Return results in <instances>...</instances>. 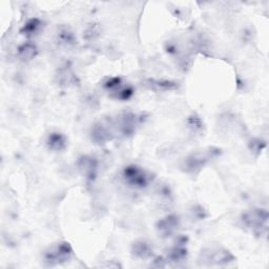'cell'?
<instances>
[{"label": "cell", "mask_w": 269, "mask_h": 269, "mask_svg": "<svg viewBox=\"0 0 269 269\" xmlns=\"http://www.w3.org/2000/svg\"><path fill=\"white\" fill-rule=\"evenodd\" d=\"M73 249L67 242H60L49 247L44 254V261L48 266H54L70 260Z\"/></svg>", "instance_id": "6da1fadb"}, {"label": "cell", "mask_w": 269, "mask_h": 269, "mask_svg": "<svg viewBox=\"0 0 269 269\" xmlns=\"http://www.w3.org/2000/svg\"><path fill=\"white\" fill-rule=\"evenodd\" d=\"M123 178L129 186L136 189H144L149 182V176L143 168L137 165H128L123 171Z\"/></svg>", "instance_id": "7a4b0ae2"}, {"label": "cell", "mask_w": 269, "mask_h": 269, "mask_svg": "<svg viewBox=\"0 0 269 269\" xmlns=\"http://www.w3.org/2000/svg\"><path fill=\"white\" fill-rule=\"evenodd\" d=\"M268 213L265 209H254L243 214V222L250 228L260 229L266 228Z\"/></svg>", "instance_id": "3957f363"}, {"label": "cell", "mask_w": 269, "mask_h": 269, "mask_svg": "<svg viewBox=\"0 0 269 269\" xmlns=\"http://www.w3.org/2000/svg\"><path fill=\"white\" fill-rule=\"evenodd\" d=\"M139 123V117L136 114L125 113L117 119V125L123 136H131Z\"/></svg>", "instance_id": "277c9868"}, {"label": "cell", "mask_w": 269, "mask_h": 269, "mask_svg": "<svg viewBox=\"0 0 269 269\" xmlns=\"http://www.w3.org/2000/svg\"><path fill=\"white\" fill-rule=\"evenodd\" d=\"M209 252H205L203 254L204 259L208 261L211 264H228L229 262H232L234 260V257L230 254L229 251L225 249H216V250H208Z\"/></svg>", "instance_id": "5b68a950"}, {"label": "cell", "mask_w": 269, "mask_h": 269, "mask_svg": "<svg viewBox=\"0 0 269 269\" xmlns=\"http://www.w3.org/2000/svg\"><path fill=\"white\" fill-rule=\"evenodd\" d=\"M144 86L155 92H167L174 91L178 89V83L170 80H155V79H147Z\"/></svg>", "instance_id": "8992f818"}, {"label": "cell", "mask_w": 269, "mask_h": 269, "mask_svg": "<svg viewBox=\"0 0 269 269\" xmlns=\"http://www.w3.org/2000/svg\"><path fill=\"white\" fill-rule=\"evenodd\" d=\"M179 226V218L177 216H167L158 222L157 228L164 235V237H170V235L178 228Z\"/></svg>", "instance_id": "52a82bcc"}, {"label": "cell", "mask_w": 269, "mask_h": 269, "mask_svg": "<svg viewBox=\"0 0 269 269\" xmlns=\"http://www.w3.org/2000/svg\"><path fill=\"white\" fill-rule=\"evenodd\" d=\"M112 139V132L110 128L103 123H97L92 128V140L96 144H104Z\"/></svg>", "instance_id": "ba28073f"}, {"label": "cell", "mask_w": 269, "mask_h": 269, "mask_svg": "<svg viewBox=\"0 0 269 269\" xmlns=\"http://www.w3.org/2000/svg\"><path fill=\"white\" fill-rule=\"evenodd\" d=\"M131 254L141 260H146L153 257V247L146 241L140 240L134 242L131 247Z\"/></svg>", "instance_id": "9c48e42d"}, {"label": "cell", "mask_w": 269, "mask_h": 269, "mask_svg": "<svg viewBox=\"0 0 269 269\" xmlns=\"http://www.w3.org/2000/svg\"><path fill=\"white\" fill-rule=\"evenodd\" d=\"M78 166L89 179H93L96 176L98 163L96 159L92 157H81L78 161Z\"/></svg>", "instance_id": "30bf717a"}, {"label": "cell", "mask_w": 269, "mask_h": 269, "mask_svg": "<svg viewBox=\"0 0 269 269\" xmlns=\"http://www.w3.org/2000/svg\"><path fill=\"white\" fill-rule=\"evenodd\" d=\"M46 144L50 150L61 151L66 147V138L61 132H52L47 137Z\"/></svg>", "instance_id": "8fae6325"}, {"label": "cell", "mask_w": 269, "mask_h": 269, "mask_svg": "<svg viewBox=\"0 0 269 269\" xmlns=\"http://www.w3.org/2000/svg\"><path fill=\"white\" fill-rule=\"evenodd\" d=\"M18 54H19V57L23 60H26V61L32 60L37 55V47L35 44L31 43V42L23 43L18 48Z\"/></svg>", "instance_id": "7c38bea8"}, {"label": "cell", "mask_w": 269, "mask_h": 269, "mask_svg": "<svg viewBox=\"0 0 269 269\" xmlns=\"http://www.w3.org/2000/svg\"><path fill=\"white\" fill-rule=\"evenodd\" d=\"M187 256V250L185 248L183 245L179 244L175 247H173L170 252H168L167 255V260H170L171 262L174 263H178V262H182L185 258Z\"/></svg>", "instance_id": "4fadbf2b"}, {"label": "cell", "mask_w": 269, "mask_h": 269, "mask_svg": "<svg viewBox=\"0 0 269 269\" xmlns=\"http://www.w3.org/2000/svg\"><path fill=\"white\" fill-rule=\"evenodd\" d=\"M41 26V21L37 18H33V19H30L22 28L21 30V33L23 34V35L25 36H33V35H35V34L39 31Z\"/></svg>", "instance_id": "5bb4252c"}, {"label": "cell", "mask_w": 269, "mask_h": 269, "mask_svg": "<svg viewBox=\"0 0 269 269\" xmlns=\"http://www.w3.org/2000/svg\"><path fill=\"white\" fill-rule=\"evenodd\" d=\"M58 40L65 46L73 45L75 42V36L69 29H62L58 33Z\"/></svg>", "instance_id": "9a60e30c"}, {"label": "cell", "mask_w": 269, "mask_h": 269, "mask_svg": "<svg viewBox=\"0 0 269 269\" xmlns=\"http://www.w3.org/2000/svg\"><path fill=\"white\" fill-rule=\"evenodd\" d=\"M206 162V159L203 157H196L193 156L191 158L187 159L186 161V168L189 171H196V170H200L201 167H203L204 164Z\"/></svg>", "instance_id": "2e32d148"}, {"label": "cell", "mask_w": 269, "mask_h": 269, "mask_svg": "<svg viewBox=\"0 0 269 269\" xmlns=\"http://www.w3.org/2000/svg\"><path fill=\"white\" fill-rule=\"evenodd\" d=\"M265 146V142L261 140H252L250 143V149L252 151H261Z\"/></svg>", "instance_id": "e0dca14e"}]
</instances>
